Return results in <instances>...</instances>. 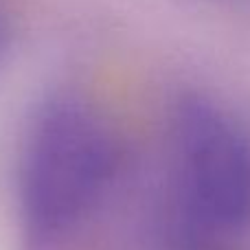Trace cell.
I'll list each match as a JSON object with an SVG mask.
<instances>
[{"instance_id":"cell-3","label":"cell","mask_w":250,"mask_h":250,"mask_svg":"<svg viewBox=\"0 0 250 250\" xmlns=\"http://www.w3.org/2000/svg\"><path fill=\"white\" fill-rule=\"evenodd\" d=\"M7 48H9V24L4 13L0 11V64H2L4 55H7Z\"/></svg>"},{"instance_id":"cell-2","label":"cell","mask_w":250,"mask_h":250,"mask_svg":"<svg viewBox=\"0 0 250 250\" xmlns=\"http://www.w3.org/2000/svg\"><path fill=\"white\" fill-rule=\"evenodd\" d=\"M169 229L207 250L250 224V134L213 99L185 95L169 119Z\"/></svg>"},{"instance_id":"cell-1","label":"cell","mask_w":250,"mask_h":250,"mask_svg":"<svg viewBox=\"0 0 250 250\" xmlns=\"http://www.w3.org/2000/svg\"><path fill=\"white\" fill-rule=\"evenodd\" d=\"M123 165L112 121L88 97L53 95L26 132L18 173L24 233L35 248L77 235L104 208Z\"/></svg>"}]
</instances>
